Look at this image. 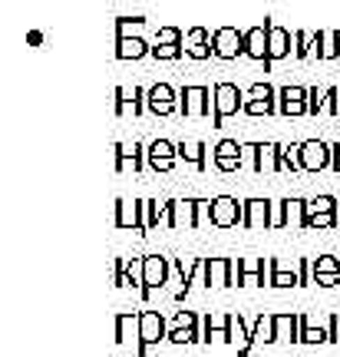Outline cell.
<instances>
[{"label": "cell", "instance_id": "8d00e7d4", "mask_svg": "<svg viewBox=\"0 0 340 357\" xmlns=\"http://www.w3.org/2000/svg\"><path fill=\"white\" fill-rule=\"evenodd\" d=\"M307 215H340V202L334 195H314L307 199Z\"/></svg>", "mask_w": 340, "mask_h": 357}, {"label": "cell", "instance_id": "e575fe53", "mask_svg": "<svg viewBox=\"0 0 340 357\" xmlns=\"http://www.w3.org/2000/svg\"><path fill=\"white\" fill-rule=\"evenodd\" d=\"M252 341H265V344H275V314H258L252 324Z\"/></svg>", "mask_w": 340, "mask_h": 357}, {"label": "cell", "instance_id": "ffe728a7", "mask_svg": "<svg viewBox=\"0 0 340 357\" xmlns=\"http://www.w3.org/2000/svg\"><path fill=\"white\" fill-rule=\"evenodd\" d=\"M268 288H301L298 265H288L284 258H268Z\"/></svg>", "mask_w": 340, "mask_h": 357}, {"label": "cell", "instance_id": "5bb4252c", "mask_svg": "<svg viewBox=\"0 0 340 357\" xmlns=\"http://www.w3.org/2000/svg\"><path fill=\"white\" fill-rule=\"evenodd\" d=\"M146 258V275H142V298H146V301H149L152 298V291H159V288H162L165 281H169V258L165 255H142Z\"/></svg>", "mask_w": 340, "mask_h": 357}, {"label": "cell", "instance_id": "74e56055", "mask_svg": "<svg viewBox=\"0 0 340 357\" xmlns=\"http://www.w3.org/2000/svg\"><path fill=\"white\" fill-rule=\"evenodd\" d=\"M245 100L252 102H268V106H277V89L271 83H252L245 89Z\"/></svg>", "mask_w": 340, "mask_h": 357}, {"label": "cell", "instance_id": "277c9868", "mask_svg": "<svg viewBox=\"0 0 340 357\" xmlns=\"http://www.w3.org/2000/svg\"><path fill=\"white\" fill-rule=\"evenodd\" d=\"M178 113L185 119H192V116H212L215 119V93L208 86H199V83L182 86L178 89Z\"/></svg>", "mask_w": 340, "mask_h": 357}, {"label": "cell", "instance_id": "9a60e30c", "mask_svg": "<svg viewBox=\"0 0 340 357\" xmlns=\"http://www.w3.org/2000/svg\"><path fill=\"white\" fill-rule=\"evenodd\" d=\"M146 109L152 116H172L178 113V93L169 83H152L149 96H146Z\"/></svg>", "mask_w": 340, "mask_h": 357}, {"label": "cell", "instance_id": "5b68a950", "mask_svg": "<svg viewBox=\"0 0 340 357\" xmlns=\"http://www.w3.org/2000/svg\"><path fill=\"white\" fill-rule=\"evenodd\" d=\"M212 47L218 60H238V56H245V30L231 24L218 26L212 33Z\"/></svg>", "mask_w": 340, "mask_h": 357}, {"label": "cell", "instance_id": "d590c367", "mask_svg": "<svg viewBox=\"0 0 340 357\" xmlns=\"http://www.w3.org/2000/svg\"><path fill=\"white\" fill-rule=\"evenodd\" d=\"M337 56H340L337 30H320V40H317V60H337Z\"/></svg>", "mask_w": 340, "mask_h": 357}, {"label": "cell", "instance_id": "f907efd6", "mask_svg": "<svg viewBox=\"0 0 340 357\" xmlns=\"http://www.w3.org/2000/svg\"><path fill=\"white\" fill-rule=\"evenodd\" d=\"M176 202L178 199H165V229H176Z\"/></svg>", "mask_w": 340, "mask_h": 357}, {"label": "cell", "instance_id": "9c48e42d", "mask_svg": "<svg viewBox=\"0 0 340 357\" xmlns=\"http://www.w3.org/2000/svg\"><path fill=\"white\" fill-rule=\"evenodd\" d=\"M275 208L271 199H245V229L252 231H268L275 229Z\"/></svg>", "mask_w": 340, "mask_h": 357}, {"label": "cell", "instance_id": "8992f818", "mask_svg": "<svg viewBox=\"0 0 340 357\" xmlns=\"http://www.w3.org/2000/svg\"><path fill=\"white\" fill-rule=\"evenodd\" d=\"M245 153H252V169L258 176L284 172V166H281V142H245Z\"/></svg>", "mask_w": 340, "mask_h": 357}, {"label": "cell", "instance_id": "44dd1931", "mask_svg": "<svg viewBox=\"0 0 340 357\" xmlns=\"http://www.w3.org/2000/svg\"><path fill=\"white\" fill-rule=\"evenodd\" d=\"M132 162V172H142V169H149V162H146V146L142 142H116V176L119 172H126V166Z\"/></svg>", "mask_w": 340, "mask_h": 357}, {"label": "cell", "instance_id": "603a6c76", "mask_svg": "<svg viewBox=\"0 0 340 357\" xmlns=\"http://www.w3.org/2000/svg\"><path fill=\"white\" fill-rule=\"evenodd\" d=\"M301 344V311H277L275 314V344Z\"/></svg>", "mask_w": 340, "mask_h": 357}, {"label": "cell", "instance_id": "ab89813d", "mask_svg": "<svg viewBox=\"0 0 340 357\" xmlns=\"http://www.w3.org/2000/svg\"><path fill=\"white\" fill-rule=\"evenodd\" d=\"M146 225L152 229H159V225H165V202H159V199H146Z\"/></svg>", "mask_w": 340, "mask_h": 357}, {"label": "cell", "instance_id": "7bdbcfd3", "mask_svg": "<svg viewBox=\"0 0 340 357\" xmlns=\"http://www.w3.org/2000/svg\"><path fill=\"white\" fill-rule=\"evenodd\" d=\"M172 43H185V33L178 26H159L155 30V47H172Z\"/></svg>", "mask_w": 340, "mask_h": 357}, {"label": "cell", "instance_id": "f6af8a7d", "mask_svg": "<svg viewBox=\"0 0 340 357\" xmlns=\"http://www.w3.org/2000/svg\"><path fill=\"white\" fill-rule=\"evenodd\" d=\"M129 26H146V17H116V40L129 37Z\"/></svg>", "mask_w": 340, "mask_h": 357}, {"label": "cell", "instance_id": "4dcf8cb0", "mask_svg": "<svg viewBox=\"0 0 340 357\" xmlns=\"http://www.w3.org/2000/svg\"><path fill=\"white\" fill-rule=\"evenodd\" d=\"M142 56H152V47L142 37H119L116 40V60H142Z\"/></svg>", "mask_w": 340, "mask_h": 357}, {"label": "cell", "instance_id": "7402d4cb", "mask_svg": "<svg viewBox=\"0 0 340 357\" xmlns=\"http://www.w3.org/2000/svg\"><path fill=\"white\" fill-rule=\"evenodd\" d=\"M215 337L218 341L231 337V311H205L202 314V341L212 344Z\"/></svg>", "mask_w": 340, "mask_h": 357}, {"label": "cell", "instance_id": "f35d334b", "mask_svg": "<svg viewBox=\"0 0 340 357\" xmlns=\"http://www.w3.org/2000/svg\"><path fill=\"white\" fill-rule=\"evenodd\" d=\"M281 166H284V172H304V166H301V142L281 146Z\"/></svg>", "mask_w": 340, "mask_h": 357}, {"label": "cell", "instance_id": "cb8c5ba5", "mask_svg": "<svg viewBox=\"0 0 340 357\" xmlns=\"http://www.w3.org/2000/svg\"><path fill=\"white\" fill-rule=\"evenodd\" d=\"M116 116H126L132 109V116H142L146 113V96H149V86H136V89H126V86H116Z\"/></svg>", "mask_w": 340, "mask_h": 357}, {"label": "cell", "instance_id": "30bf717a", "mask_svg": "<svg viewBox=\"0 0 340 357\" xmlns=\"http://www.w3.org/2000/svg\"><path fill=\"white\" fill-rule=\"evenodd\" d=\"M212 162H215V169H218V172H225V176L238 172V169L245 166V142H238V139H222L212 149Z\"/></svg>", "mask_w": 340, "mask_h": 357}, {"label": "cell", "instance_id": "d6986e66", "mask_svg": "<svg viewBox=\"0 0 340 357\" xmlns=\"http://www.w3.org/2000/svg\"><path fill=\"white\" fill-rule=\"evenodd\" d=\"M277 113L298 119L307 116V86H281L277 89Z\"/></svg>", "mask_w": 340, "mask_h": 357}, {"label": "cell", "instance_id": "b9f144b4", "mask_svg": "<svg viewBox=\"0 0 340 357\" xmlns=\"http://www.w3.org/2000/svg\"><path fill=\"white\" fill-rule=\"evenodd\" d=\"M327 89L320 86H307V116H320L324 113V106H327Z\"/></svg>", "mask_w": 340, "mask_h": 357}, {"label": "cell", "instance_id": "52a82bcc", "mask_svg": "<svg viewBox=\"0 0 340 357\" xmlns=\"http://www.w3.org/2000/svg\"><path fill=\"white\" fill-rule=\"evenodd\" d=\"M116 229H136L139 235H149V225H146V199H116Z\"/></svg>", "mask_w": 340, "mask_h": 357}, {"label": "cell", "instance_id": "e0dca14e", "mask_svg": "<svg viewBox=\"0 0 340 357\" xmlns=\"http://www.w3.org/2000/svg\"><path fill=\"white\" fill-rule=\"evenodd\" d=\"M304 218H307V199H281L277 202V218L275 229H304Z\"/></svg>", "mask_w": 340, "mask_h": 357}, {"label": "cell", "instance_id": "1f68e13d", "mask_svg": "<svg viewBox=\"0 0 340 357\" xmlns=\"http://www.w3.org/2000/svg\"><path fill=\"white\" fill-rule=\"evenodd\" d=\"M129 341L139 344V314L119 311L116 314V344H129Z\"/></svg>", "mask_w": 340, "mask_h": 357}, {"label": "cell", "instance_id": "d6a6232c", "mask_svg": "<svg viewBox=\"0 0 340 357\" xmlns=\"http://www.w3.org/2000/svg\"><path fill=\"white\" fill-rule=\"evenodd\" d=\"M317 40H320V30H294V56L298 60H307L317 53Z\"/></svg>", "mask_w": 340, "mask_h": 357}, {"label": "cell", "instance_id": "6da1fadb", "mask_svg": "<svg viewBox=\"0 0 340 357\" xmlns=\"http://www.w3.org/2000/svg\"><path fill=\"white\" fill-rule=\"evenodd\" d=\"M212 93H215V119H212L215 129L225 126L228 116L245 113V89H241L238 83H228V79H222V83H215V86H212Z\"/></svg>", "mask_w": 340, "mask_h": 357}, {"label": "cell", "instance_id": "83f0119b", "mask_svg": "<svg viewBox=\"0 0 340 357\" xmlns=\"http://www.w3.org/2000/svg\"><path fill=\"white\" fill-rule=\"evenodd\" d=\"M176 153H178V162L192 166L195 172H205V169H208V159H205L208 146H205V142H199V139H182V142H176Z\"/></svg>", "mask_w": 340, "mask_h": 357}, {"label": "cell", "instance_id": "8fae6325", "mask_svg": "<svg viewBox=\"0 0 340 357\" xmlns=\"http://www.w3.org/2000/svg\"><path fill=\"white\" fill-rule=\"evenodd\" d=\"M205 288H235V258H205Z\"/></svg>", "mask_w": 340, "mask_h": 357}, {"label": "cell", "instance_id": "d4e9b609", "mask_svg": "<svg viewBox=\"0 0 340 357\" xmlns=\"http://www.w3.org/2000/svg\"><path fill=\"white\" fill-rule=\"evenodd\" d=\"M185 56H192V60H212L215 56L212 33L205 26H192L189 33H185Z\"/></svg>", "mask_w": 340, "mask_h": 357}, {"label": "cell", "instance_id": "836d02e7", "mask_svg": "<svg viewBox=\"0 0 340 357\" xmlns=\"http://www.w3.org/2000/svg\"><path fill=\"white\" fill-rule=\"evenodd\" d=\"M301 344H330L327 328L320 324H311V318L301 311Z\"/></svg>", "mask_w": 340, "mask_h": 357}, {"label": "cell", "instance_id": "ee69618b", "mask_svg": "<svg viewBox=\"0 0 340 357\" xmlns=\"http://www.w3.org/2000/svg\"><path fill=\"white\" fill-rule=\"evenodd\" d=\"M155 60H182L185 56V43H172V47H152Z\"/></svg>", "mask_w": 340, "mask_h": 357}, {"label": "cell", "instance_id": "2e32d148", "mask_svg": "<svg viewBox=\"0 0 340 357\" xmlns=\"http://www.w3.org/2000/svg\"><path fill=\"white\" fill-rule=\"evenodd\" d=\"M146 162H149L152 172H172L178 162V153H176V142L169 139H152L146 146Z\"/></svg>", "mask_w": 340, "mask_h": 357}, {"label": "cell", "instance_id": "484cf974", "mask_svg": "<svg viewBox=\"0 0 340 357\" xmlns=\"http://www.w3.org/2000/svg\"><path fill=\"white\" fill-rule=\"evenodd\" d=\"M245 56L265 63V70H268V26L265 24L245 30Z\"/></svg>", "mask_w": 340, "mask_h": 357}, {"label": "cell", "instance_id": "7c38bea8", "mask_svg": "<svg viewBox=\"0 0 340 357\" xmlns=\"http://www.w3.org/2000/svg\"><path fill=\"white\" fill-rule=\"evenodd\" d=\"M265 26H268V66L277 63V60H288L291 43H294V33H291L288 26L275 24L271 17H265Z\"/></svg>", "mask_w": 340, "mask_h": 357}, {"label": "cell", "instance_id": "7a4b0ae2", "mask_svg": "<svg viewBox=\"0 0 340 357\" xmlns=\"http://www.w3.org/2000/svg\"><path fill=\"white\" fill-rule=\"evenodd\" d=\"M169 321H165V314H159V311H139V347L136 354L146 357L149 354V347H155L159 341H169Z\"/></svg>", "mask_w": 340, "mask_h": 357}, {"label": "cell", "instance_id": "bcb514c9", "mask_svg": "<svg viewBox=\"0 0 340 357\" xmlns=\"http://www.w3.org/2000/svg\"><path fill=\"white\" fill-rule=\"evenodd\" d=\"M277 106H268V102H252L245 100V116H275Z\"/></svg>", "mask_w": 340, "mask_h": 357}, {"label": "cell", "instance_id": "816d5d0a", "mask_svg": "<svg viewBox=\"0 0 340 357\" xmlns=\"http://www.w3.org/2000/svg\"><path fill=\"white\" fill-rule=\"evenodd\" d=\"M330 172H337L340 176V142L330 146Z\"/></svg>", "mask_w": 340, "mask_h": 357}, {"label": "cell", "instance_id": "3957f363", "mask_svg": "<svg viewBox=\"0 0 340 357\" xmlns=\"http://www.w3.org/2000/svg\"><path fill=\"white\" fill-rule=\"evenodd\" d=\"M208 222L222 231L238 229V225H245V202H238L235 195H215L208 205Z\"/></svg>", "mask_w": 340, "mask_h": 357}, {"label": "cell", "instance_id": "f5cc1de1", "mask_svg": "<svg viewBox=\"0 0 340 357\" xmlns=\"http://www.w3.org/2000/svg\"><path fill=\"white\" fill-rule=\"evenodd\" d=\"M337 43H340V30H337Z\"/></svg>", "mask_w": 340, "mask_h": 357}, {"label": "cell", "instance_id": "c3c4849f", "mask_svg": "<svg viewBox=\"0 0 340 357\" xmlns=\"http://www.w3.org/2000/svg\"><path fill=\"white\" fill-rule=\"evenodd\" d=\"M324 113L340 116V86H327V106H324Z\"/></svg>", "mask_w": 340, "mask_h": 357}, {"label": "cell", "instance_id": "ac0fdd59", "mask_svg": "<svg viewBox=\"0 0 340 357\" xmlns=\"http://www.w3.org/2000/svg\"><path fill=\"white\" fill-rule=\"evenodd\" d=\"M301 166H304V172H311V176L330 169V146L324 139L301 142Z\"/></svg>", "mask_w": 340, "mask_h": 357}, {"label": "cell", "instance_id": "4316f807", "mask_svg": "<svg viewBox=\"0 0 340 357\" xmlns=\"http://www.w3.org/2000/svg\"><path fill=\"white\" fill-rule=\"evenodd\" d=\"M311 275H314L317 288H334L340 281V258L337 255H317Z\"/></svg>", "mask_w": 340, "mask_h": 357}, {"label": "cell", "instance_id": "4fadbf2b", "mask_svg": "<svg viewBox=\"0 0 340 357\" xmlns=\"http://www.w3.org/2000/svg\"><path fill=\"white\" fill-rule=\"evenodd\" d=\"M208 199H178L176 202V229H199L208 222Z\"/></svg>", "mask_w": 340, "mask_h": 357}, {"label": "cell", "instance_id": "60d3db41", "mask_svg": "<svg viewBox=\"0 0 340 357\" xmlns=\"http://www.w3.org/2000/svg\"><path fill=\"white\" fill-rule=\"evenodd\" d=\"M142 275H146V258H129L126 288H139V291H142Z\"/></svg>", "mask_w": 340, "mask_h": 357}, {"label": "cell", "instance_id": "ba28073f", "mask_svg": "<svg viewBox=\"0 0 340 357\" xmlns=\"http://www.w3.org/2000/svg\"><path fill=\"white\" fill-rule=\"evenodd\" d=\"M169 341L172 344H199L202 341V318L195 311H178L169 328Z\"/></svg>", "mask_w": 340, "mask_h": 357}, {"label": "cell", "instance_id": "681fc988", "mask_svg": "<svg viewBox=\"0 0 340 357\" xmlns=\"http://www.w3.org/2000/svg\"><path fill=\"white\" fill-rule=\"evenodd\" d=\"M327 334H330V344L340 341V314H330L327 318Z\"/></svg>", "mask_w": 340, "mask_h": 357}, {"label": "cell", "instance_id": "7dc6e473", "mask_svg": "<svg viewBox=\"0 0 340 357\" xmlns=\"http://www.w3.org/2000/svg\"><path fill=\"white\" fill-rule=\"evenodd\" d=\"M126 268H129V258H116V265H113V284L116 288H126Z\"/></svg>", "mask_w": 340, "mask_h": 357}, {"label": "cell", "instance_id": "f546056e", "mask_svg": "<svg viewBox=\"0 0 340 357\" xmlns=\"http://www.w3.org/2000/svg\"><path fill=\"white\" fill-rule=\"evenodd\" d=\"M268 258H238V288L241 284H261L265 288Z\"/></svg>", "mask_w": 340, "mask_h": 357}, {"label": "cell", "instance_id": "f1b7e54d", "mask_svg": "<svg viewBox=\"0 0 340 357\" xmlns=\"http://www.w3.org/2000/svg\"><path fill=\"white\" fill-rule=\"evenodd\" d=\"M176 268H178V278H182V291L176 294V301H185V294L195 284V278H202L205 258H176Z\"/></svg>", "mask_w": 340, "mask_h": 357}]
</instances>
